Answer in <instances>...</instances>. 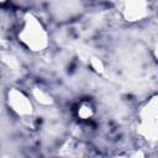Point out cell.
Masks as SVG:
<instances>
[{"mask_svg":"<svg viewBox=\"0 0 158 158\" xmlns=\"http://www.w3.org/2000/svg\"><path fill=\"white\" fill-rule=\"evenodd\" d=\"M19 42L31 52H42L49 44V35L43 23L31 12H25L19 23Z\"/></svg>","mask_w":158,"mask_h":158,"instance_id":"cell-1","label":"cell"},{"mask_svg":"<svg viewBox=\"0 0 158 158\" xmlns=\"http://www.w3.org/2000/svg\"><path fill=\"white\" fill-rule=\"evenodd\" d=\"M31 98H32V100H35L41 106H51L54 102V99H53L52 94L48 90H46L44 88L38 86V85H36V86L32 88V90H31Z\"/></svg>","mask_w":158,"mask_h":158,"instance_id":"cell-6","label":"cell"},{"mask_svg":"<svg viewBox=\"0 0 158 158\" xmlns=\"http://www.w3.org/2000/svg\"><path fill=\"white\" fill-rule=\"evenodd\" d=\"M117 10L127 22H138L148 17L152 11L148 0H118Z\"/></svg>","mask_w":158,"mask_h":158,"instance_id":"cell-4","label":"cell"},{"mask_svg":"<svg viewBox=\"0 0 158 158\" xmlns=\"http://www.w3.org/2000/svg\"><path fill=\"white\" fill-rule=\"evenodd\" d=\"M74 115L79 121H90L96 115L95 104L90 99H81L74 107Z\"/></svg>","mask_w":158,"mask_h":158,"instance_id":"cell-5","label":"cell"},{"mask_svg":"<svg viewBox=\"0 0 158 158\" xmlns=\"http://www.w3.org/2000/svg\"><path fill=\"white\" fill-rule=\"evenodd\" d=\"M152 10H158V0H148Z\"/></svg>","mask_w":158,"mask_h":158,"instance_id":"cell-7","label":"cell"},{"mask_svg":"<svg viewBox=\"0 0 158 158\" xmlns=\"http://www.w3.org/2000/svg\"><path fill=\"white\" fill-rule=\"evenodd\" d=\"M7 107L20 118L30 120L33 115V101L30 95L17 88H11L6 93Z\"/></svg>","mask_w":158,"mask_h":158,"instance_id":"cell-3","label":"cell"},{"mask_svg":"<svg viewBox=\"0 0 158 158\" xmlns=\"http://www.w3.org/2000/svg\"><path fill=\"white\" fill-rule=\"evenodd\" d=\"M6 1H7V0H1V4H5Z\"/></svg>","mask_w":158,"mask_h":158,"instance_id":"cell-8","label":"cell"},{"mask_svg":"<svg viewBox=\"0 0 158 158\" xmlns=\"http://www.w3.org/2000/svg\"><path fill=\"white\" fill-rule=\"evenodd\" d=\"M137 132L149 142H158V94L147 99L139 107Z\"/></svg>","mask_w":158,"mask_h":158,"instance_id":"cell-2","label":"cell"}]
</instances>
